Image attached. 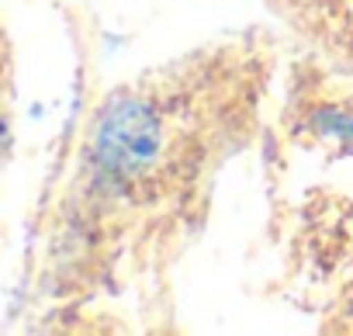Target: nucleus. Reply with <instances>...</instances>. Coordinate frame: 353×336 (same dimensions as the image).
Here are the masks:
<instances>
[{
	"mask_svg": "<svg viewBox=\"0 0 353 336\" xmlns=\"http://www.w3.org/2000/svg\"><path fill=\"white\" fill-rule=\"evenodd\" d=\"M267 80L246 35L108 90L46 205L39 291L70 305L163 274L198 239L219 166L260 125Z\"/></svg>",
	"mask_w": 353,
	"mask_h": 336,
	"instance_id": "nucleus-1",
	"label": "nucleus"
}]
</instances>
